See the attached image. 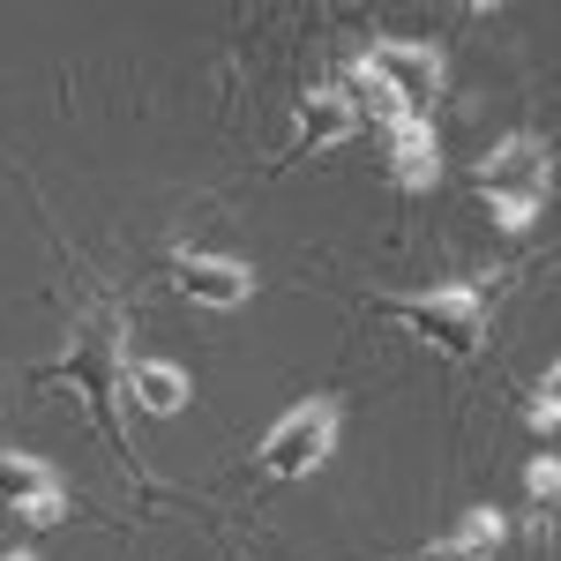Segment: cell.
Instances as JSON below:
<instances>
[{
  "label": "cell",
  "mask_w": 561,
  "mask_h": 561,
  "mask_svg": "<svg viewBox=\"0 0 561 561\" xmlns=\"http://www.w3.org/2000/svg\"><path fill=\"white\" fill-rule=\"evenodd\" d=\"M389 314L412 337H427L434 352H449V359H479V345H486V300H479L472 285H442V293H420V300H389Z\"/></svg>",
  "instance_id": "cell-1"
},
{
  "label": "cell",
  "mask_w": 561,
  "mask_h": 561,
  "mask_svg": "<svg viewBox=\"0 0 561 561\" xmlns=\"http://www.w3.org/2000/svg\"><path fill=\"white\" fill-rule=\"evenodd\" d=\"M337 427H345L337 397H307L300 412H285L277 427L262 434L255 465H262L270 479H307L314 465H330V449H337Z\"/></svg>",
  "instance_id": "cell-2"
},
{
  "label": "cell",
  "mask_w": 561,
  "mask_h": 561,
  "mask_svg": "<svg viewBox=\"0 0 561 561\" xmlns=\"http://www.w3.org/2000/svg\"><path fill=\"white\" fill-rule=\"evenodd\" d=\"M367 76L412 113V121H427L434 90H442V53H427V45H404V38H382L375 53H367Z\"/></svg>",
  "instance_id": "cell-3"
},
{
  "label": "cell",
  "mask_w": 561,
  "mask_h": 561,
  "mask_svg": "<svg viewBox=\"0 0 561 561\" xmlns=\"http://www.w3.org/2000/svg\"><path fill=\"white\" fill-rule=\"evenodd\" d=\"M547 173H554V158H547V142H531V135H510L502 150H486V165H479V195L486 203H547Z\"/></svg>",
  "instance_id": "cell-4"
},
{
  "label": "cell",
  "mask_w": 561,
  "mask_h": 561,
  "mask_svg": "<svg viewBox=\"0 0 561 561\" xmlns=\"http://www.w3.org/2000/svg\"><path fill=\"white\" fill-rule=\"evenodd\" d=\"M173 285H180V300H195V307H240L255 293V270L240 255H180Z\"/></svg>",
  "instance_id": "cell-5"
},
{
  "label": "cell",
  "mask_w": 561,
  "mask_h": 561,
  "mask_svg": "<svg viewBox=\"0 0 561 561\" xmlns=\"http://www.w3.org/2000/svg\"><path fill=\"white\" fill-rule=\"evenodd\" d=\"M359 128V113L345 105V90H307L300 113H293V150H330V142H345V135Z\"/></svg>",
  "instance_id": "cell-6"
},
{
  "label": "cell",
  "mask_w": 561,
  "mask_h": 561,
  "mask_svg": "<svg viewBox=\"0 0 561 561\" xmlns=\"http://www.w3.org/2000/svg\"><path fill=\"white\" fill-rule=\"evenodd\" d=\"M128 389L142 412H158V420H173V412H187V397H195V382L180 375L173 359H135L128 367Z\"/></svg>",
  "instance_id": "cell-7"
},
{
  "label": "cell",
  "mask_w": 561,
  "mask_h": 561,
  "mask_svg": "<svg viewBox=\"0 0 561 561\" xmlns=\"http://www.w3.org/2000/svg\"><path fill=\"white\" fill-rule=\"evenodd\" d=\"M389 180L397 187H434L442 180V150H434L427 121H404V128L389 135Z\"/></svg>",
  "instance_id": "cell-8"
},
{
  "label": "cell",
  "mask_w": 561,
  "mask_h": 561,
  "mask_svg": "<svg viewBox=\"0 0 561 561\" xmlns=\"http://www.w3.org/2000/svg\"><path fill=\"white\" fill-rule=\"evenodd\" d=\"M60 479H53V465H38V457H23V449H0V502L8 510H31L38 494H53Z\"/></svg>",
  "instance_id": "cell-9"
},
{
  "label": "cell",
  "mask_w": 561,
  "mask_h": 561,
  "mask_svg": "<svg viewBox=\"0 0 561 561\" xmlns=\"http://www.w3.org/2000/svg\"><path fill=\"white\" fill-rule=\"evenodd\" d=\"M105 367H113V359H105V345H83L76 359H60V367H53V382H83L90 397H98V420L113 427V404H105V382H98Z\"/></svg>",
  "instance_id": "cell-10"
},
{
  "label": "cell",
  "mask_w": 561,
  "mask_h": 561,
  "mask_svg": "<svg viewBox=\"0 0 561 561\" xmlns=\"http://www.w3.org/2000/svg\"><path fill=\"white\" fill-rule=\"evenodd\" d=\"M502 539H510V517H502V510H472V517L457 524V547H465V554H479V561H494V547H502Z\"/></svg>",
  "instance_id": "cell-11"
},
{
  "label": "cell",
  "mask_w": 561,
  "mask_h": 561,
  "mask_svg": "<svg viewBox=\"0 0 561 561\" xmlns=\"http://www.w3.org/2000/svg\"><path fill=\"white\" fill-rule=\"evenodd\" d=\"M352 83H359V90H352V98H345L352 113H375V121H382L389 135H397V128H404V121H412V113H404V105H397V98H389V90L375 83V76H367V68H359V76H352Z\"/></svg>",
  "instance_id": "cell-12"
},
{
  "label": "cell",
  "mask_w": 561,
  "mask_h": 561,
  "mask_svg": "<svg viewBox=\"0 0 561 561\" xmlns=\"http://www.w3.org/2000/svg\"><path fill=\"white\" fill-rule=\"evenodd\" d=\"M524 486H531V502H539V510H554V494H561V465L547 457V449H539V457L524 465Z\"/></svg>",
  "instance_id": "cell-13"
},
{
  "label": "cell",
  "mask_w": 561,
  "mask_h": 561,
  "mask_svg": "<svg viewBox=\"0 0 561 561\" xmlns=\"http://www.w3.org/2000/svg\"><path fill=\"white\" fill-rule=\"evenodd\" d=\"M561 367H547V375H539V397H531V427L539 434H554V412H561Z\"/></svg>",
  "instance_id": "cell-14"
},
{
  "label": "cell",
  "mask_w": 561,
  "mask_h": 561,
  "mask_svg": "<svg viewBox=\"0 0 561 561\" xmlns=\"http://www.w3.org/2000/svg\"><path fill=\"white\" fill-rule=\"evenodd\" d=\"M23 517L38 524V531H45V524H60V517H68V494H60V486H53V494H38V502H31V510H23Z\"/></svg>",
  "instance_id": "cell-15"
},
{
  "label": "cell",
  "mask_w": 561,
  "mask_h": 561,
  "mask_svg": "<svg viewBox=\"0 0 561 561\" xmlns=\"http://www.w3.org/2000/svg\"><path fill=\"white\" fill-rule=\"evenodd\" d=\"M531 203H494V225H502V232H524V225H531Z\"/></svg>",
  "instance_id": "cell-16"
},
{
  "label": "cell",
  "mask_w": 561,
  "mask_h": 561,
  "mask_svg": "<svg viewBox=\"0 0 561 561\" xmlns=\"http://www.w3.org/2000/svg\"><path fill=\"white\" fill-rule=\"evenodd\" d=\"M420 561H479V554H465L457 539H442V547H427V554H420Z\"/></svg>",
  "instance_id": "cell-17"
},
{
  "label": "cell",
  "mask_w": 561,
  "mask_h": 561,
  "mask_svg": "<svg viewBox=\"0 0 561 561\" xmlns=\"http://www.w3.org/2000/svg\"><path fill=\"white\" fill-rule=\"evenodd\" d=\"M0 561H38V554H0Z\"/></svg>",
  "instance_id": "cell-18"
}]
</instances>
